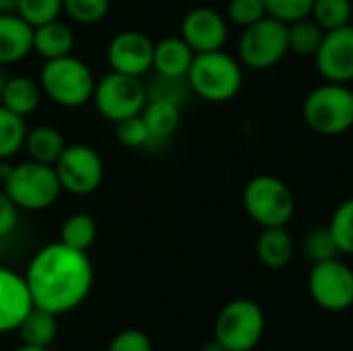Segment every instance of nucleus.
I'll use <instances>...</instances> for the list:
<instances>
[{
	"instance_id": "nucleus-17",
	"label": "nucleus",
	"mask_w": 353,
	"mask_h": 351,
	"mask_svg": "<svg viewBox=\"0 0 353 351\" xmlns=\"http://www.w3.org/2000/svg\"><path fill=\"white\" fill-rule=\"evenodd\" d=\"M194 60V50L180 37L159 39L153 48V68L159 77L186 79L190 64Z\"/></svg>"
},
{
	"instance_id": "nucleus-8",
	"label": "nucleus",
	"mask_w": 353,
	"mask_h": 351,
	"mask_svg": "<svg viewBox=\"0 0 353 351\" xmlns=\"http://www.w3.org/2000/svg\"><path fill=\"white\" fill-rule=\"evenodd\" d=\"M288 52V25L273 17H265L254 25L244 27L238 41L240 62L252 70L273 68Z\"/></svg>"
},
{
	"instance_id": "nucleus-21",
	"label": "nucleus",
	"mask_w": 353,
	"mask_h": 351,
	"mask_svg": "<svg viewBox=\"0 0 353 351\" xmlns=\"http://www.w3.org/2000/svg\"><path fill=\"white\" fill-rule=\"evenodd\" d=\"M41 85L37 81H33L31 77H10L4 83L2 89V97L0 103L4 108H8L10 112L19 114V116H29L37 110L39 101H41Z\"/></svg>"
},
{
	"instance_id": "nucleus-5",
	"label": "nucleus",
	"mask_w": 353,
	"mask_h": 351,
	"mask_svg": "<svg viewBox=\"0 0 353 351\" xmlns=\"http://www.w3.org/2000/svg\"><path fill=\"white\" fill-rule=\"evenodd\" d=\"M304 122L323 137H339L353 126V89L341 83H325L312 89L302 106Z\"/></svg>"
},
{
	"instance_id": "nucleus-20",
	"label": "nucleus",
	"mask_w": 353,
	"mask_h": 351,
	"mask_svg": "<svg viewBox=\"0 0 353 351\" xmlns=\"http://www.w3.org/2000/svg\"><path fill=\"white\" fill-rule=\"evenodd\" d=\"M141 114L147 122L151 141L170 139L180 128V122H182L180 103L165 99V97H153L149 103H145Z\"/></svg>"
},
{
	"instance_id": "nucleus-31",
	"label": "nucleus",
	"mask_w": 353,
	"mask_h": 351,
	"mask_svg": "<svg viewBox=\"0 0 353 351\" xmlns=\"http://www.w3.org/2000/svg\"><path fill=\"white\" fill-rule=\"evenodd\" d=\"M66 14L81 25H95L110 12V0H62Z\"/></svg>"
},
{
	"instance_id": "nucleus-41",
	"label": "nucleus",
	"mask_w": 353,
	"mask_h": 351,
	"mask_svg": "<svg viewBox=\"0 0 353 351\" xmlns=\"http://www.w3.org/2000/svg\"><path fill=\"white\" fill-rule=\"evenodd\" d=\"M352 27H353V17H352Z\"/></svg>"
},
{
	"instance_id": "nucleus-24",
	"label": "nucleus",
	"mask_w": 353,
	"mask_h": 351,
	"mask_svg": "<svg viewBox=\"0 0 353 351\" xmlns=\"http://www.w3.org/2000/svg\"><path fill=\"white\" fill-rule=\"evenodd\" d=\"M325 29L312 19V17H306V19H300L296 23H290L288 25V46H290V52L296 54V56H312L319 52L321 43H323V37H325Z\"/></svg>"
},
{
	"instance_id": "nucleus-26",
	"label": "nucleus",
	"mask_w": 353,
	"mask_h": 351,
	"mask_svg": "<svg viewBox=\"0 0 353 351\" xmlns=\"http://www.w3.org/2000/svg\"><path fill=\"white\" fill-rule=\"evenodd\" d=\"M25 137H27L25 118L0 103V161L12 157L25 145Z\"/></svg>"
},
{
	"instance_id": "nucleus-30",
	"label": "nucleus",
	"mask_w": 353,
	"mask_h": 351,
	"mask_svg": "<svg viewBox=\"0 0 353 351\" xmlns=\"http://www.w3.org/2000/svg\"><path fill=\"white\" fill-rule=\"evenodd\" d=\"M62 10V0H19L17 4V14L31 27H39L58 19Z\"/></svg>"
},
{
	"instance_id": "nucleus-2",
	"label": "nucleus",
	"mask_w": 353,
	"mask_h": 351,
	"mask_svg": "<svg viewBox=\"0 0 353 351\" xmlns=\"http://www.w3.org/2000/svg\"><path fill=\"white\" fill-rule=\"evenodd\" d=\"M188 87L205 101L223 103L234 99L244 83L242 62L223 50L194 54L186 74Z\"/></svg>"
},
{
	"instance_id": "nucleus-29",
	"label": "nucleus",
	"mask_w": 353,
	"mask_h": 351,
	"mask_svg": "<svg viewBox=\"0 0 353 351\" xmlns=\"http://www.w3.org/2000/svg\"><path fill=\"white\" fill-rule=\"evenodd\" d=\"M329 228L339 246V252L353 254V197L337 205L329 221Z\"/></svg>"
},
{
	"instance_id": "nucleus-42",
	"label": "nucleus",
	"mask_w": 353,
	"mask_h": 351,
	"mask_svg": "<svg viewBox=\"0 0 353 351\" xmlns=\"http://www.w3.org/2000/svg\"><path fill=\"white\" fill-rule=\"evenodd\" d=\"M352 89H353V87H352Z\"/></svg>"
},
{
	"instance_id": "nucleus-7",
	"label": "nucleus",
	"mask_w": 353,
	"mask_h": 351,
	"mask_svg": "<svg viewBox=\"0 0 353 351\" xmlns=\"http://www.w3.org/2000/svg\"><path fill=\"white\" fill-rule=\"evenodd\" d=\"M267 319L263 308L248 298L228 302L217 319L213 337L225 351H252L263 339Z\"/></svg>"
},
{
	"instance_id": "nucleus-10",
	"label": "nucleus",
	"mask_w": 353,
	"mask_h": 351,
	"mask_svg": "<svg viewBox=\"0 0 353 351\" xmlns=\"http://www.w3.org/2000/svg\"><path fill=\"white\" fill-rule=\"evenodd\" d=\"M312 302L327 312H345L353 306V269L337 259L312 265L308 275Z\"/></svg>"
},
{
	"instance_id": "nucleus-39",
	"label": "nucleus",
	"mask_w": 353,
	"mask_h": 351,
	"mask_svg": "<svg viewBox=\"0 0 353 351\" xmlns=\"http://www.w3.org/2000/svg\"><path fill=\"white\" fill-rule=\"evenodd\" d=\"M14 351H54L52 348H37V345H21L19 350H14Z\"/></svg>"
},
{
	"instance_id": "nucleus-23",
	"label": "nucleus",
	"mask_w": 353,
	"mask_h": 351,
	"mask_svg": "<svg viewBox=\"0 0 353 351\" xmlns=\"http://www.w3.org/2000/svg\"><path fill=\"white\" fill-rule=\"evenodd\" d=\"M56 319H58V314L33 306L17 329L23 343L37 345V348H52V343L56 341V335H58Z\"/></svg>"
},
{
	"instance_id": "nucleus-28",
	"label": "nucleus",
	"mask_w": 353,
	"mask_h": 351,
	"mask_svg": "<svg viewBox=\"0 0 353 351\" xmlns=\"http://www.w3.org/2000/svg\"><path fill=\"white\" fill-rule=\"evenodd\" d=\"M310 17L325 29H339L352 25L353 2L352 0H314Z\"/></svg>"
},
{
	"instance_id": "nucleus-22",
	"label": "nucleus",
	"mask_w": 353,
	"mask_h": 351,
	"mask_svg": "<svg viewBox=\"0 0 353 351\" xmlns=\"http://www.w3.org/2000/svg\"><path fill=\"white\" fill-rule=\"evenodd\" d=\"M23 147L27 149L29 159L54 166L58 157L62 155V151L66 149V141L62 132L54 126H35L27 130Z\"/></svg>"
},
{
	"instance_id": "nucleus-36",
	"label": "nucleus",
	"mask_w": 353,
	"mask_h": 351,
	"mask_svg": "<svg viewBox=\"0 0 353 351\" xmlns=\"http://www.w3.org/2000/svg\"><path fill=\"white\" fill-rule=\"evenodd\" d=\"M17 221H19V207L2 190L0 192V238H6L8 234H12V230L17 228Z\"/></svg>"
},
{
	"instance_id": "nucleus-14",
	"label": "nucleus",
	"mask_w": 353,
	"mask_h": 351,
	"mask_svg": "<svg viewBox=\"0 0 353 351\" xmlns=\"http://www.w3.org/2000/svg\"><path fill=\"white\" fill-rule=\"evenodd\" d=\"M182 39L194 50V54L223 50L228 41V21L213 8H192L182 19Z\"/></svg>"
},
{
	"instance_id": "nucleus-34",
	"label": "nucleus",
	"mask_w": 353,
	"mask_h": 351,
	"mask_svg": "<svg viewBox=\"0 0 353 351\" xmlns=\"http://www.w3.org/2000/svg\"><path fill=\"white\" fill-rule=\"evenodd\" d=\"M267 17V8H265V0H232L228 6V19L234 25L250 27L256 21Z\"/></svg>"
},
{
	"instance_id": "nucleus-13",
	"label": "nucleus",
	"mask_w": 353,
	"mask_h": 351,
	"mask_svg": "<svg viewBox=\"0 0 353 351\" xmlns=\"http://www.w3.org/2000/svg\"><path fill=\"white\" fill-rule=\"evenodd\" d=\"M153 48L155 43L143 31H120L112 37L108 46V62L114 72L143 77L153 68Z\"/></svg>"
},
{
	"instance_id": "nucleus-37",
	"label": "nucleus",
	"mask_w": 353,
	"mask_h": 351,
	"mask_svg": "<svg viewBox=\"0 0 353 351\" xmlns=\"http://www.w3.org/2000/svg\"><path fill=\"white\" fill-rule=\"evenodd\" d=\"M17 4H19V0H0V14L17 12Z\"/></svg>"
},
{
	"instance_id": "nucleus-40",
	"label": "nucleus",
	"mask_w": 353,
	"mask_h": 351,
	"mask_svg": "<svg viewBox=\"0 0 353 351\" xmlns=\"http://www.w3.org/2000/svg\"><path fill=\"white\" fill-rule=\"evenodd\" d=\"M4 83H6V79H4V74H2V70H0V97H2V89H4Z\"/></svg>"
},
{
	"instance_id": "nucleus-3",
	"label": "nucleus",
	"mask_w": 353,
	"mask_h": 351,
	"mask_svg": "<svg viewBox=\"0 0 353 351\" xmlns=\"http://www.w3.org/2000/svg\"><path fill=\"white\" fill-rule=\"evenodd\" d=\"M41 91L62 108H81L95 93V77L91 68L68 54L62 58L46 60L39 72Z\"/></svg>"
},
{
	"instance_id": "nucleus-38",
	"label": "nucleus",
	"mask_w": 353,
	"mask_h": 351,
	"mask_svg": "<svg viewBox=\"0 0 353 351\" xmlns=\"http://www.w3.org/2000/svg\"><path fill=\"white\" fill-rule=\"evenodd\" d=\"M201 351H225V350H223V345H221V343H219V341L213 337L211 341H207V343L201 348Z\"/></svg>"
},
{
	"instance_id": "nucleus-15",
	"label": "nucleus",
	"mask_w": 353,
	"mask_h": 351,
	"mask_svg": "<svg viewBox=\"0 0 353 351\" xmlns=\"http://www.w3.org/2000/svg\"><path fill=\"white\" fill-rule=\"evenodd\" d=\"M31 308L33 300L25 277L0 267V333L17 331Z\"/></svg>"
},
{
	"instance_id": "nucleus-32",
	"label": "nucleus",
	"mask_w": 353,
	"mask_h": 351,
	"mask_svg": "<svg viewBox=\"0 0 353 351\" xmlns=\"http://www.w3.org/2000/svg\"><path fill=\"white\" fill-rule=\"evenodd\" d=\"M314 0H265L267 17H273L285 25L310 17Z\"/></svg>"
},
{
	"instance_id": "nucleus-35",
	"label": "nucleus",
	"mask_w": 353,
	"mask_h": 351,
	"mask_svg": "<svg viewBox=\"0 0 353 351\" xmlns=\"http://www.w3.org/2000/svg\"><path fill=\"white\" fill-rule=\"evenodd\" d=\"M108 351H153V343L147 333L139 329H126L110 341Z\"/></svg>"
},
{
	"instance_id": "nucleus-16",
	"label": "nucleus",
	"mask_w": 353,
	"mask_h": 351,
	"mask_svg": "<svg viewBox=\"0 0 353 351\" xmlns=\"http://www.w3.org/2000/svg\"><path fill=\"white\" fill-rule=\"evenodd\" d=\"M33 50V27L17 12L0 14V66L17 64Z\"/></svg>"
},
{
	"instance_id": "nucleus-33",
	"label": "nucleus",
	"mask_w": 353,
	"mask_h": 351,
	"mask_svg": "<svg viewBox=\"0 0 353 351\" xmlns=\"http://www.w3.org/2000/svg\"><path fill=\"white\" fill-rule=\"evenodd\" d=\"M116 137L124 147H130V149L145 147L147 143H151V134H149L143 114H137V116L116 122Z\"/></svg>"
},
{
	"instance_id": "nucleus-1",
	"label": "nucleus",
	"mask_w": 353,
	"mask_h": 351,
	"mask_svg": "<svg viewBox=\"0 0 353 351\" xmlns=\"http://www.w3.org/2000/svg\"><path fill=\"white\" fill-rule=\"evenodd\" d=\"M25 281L33 306L64 314L87 300L93 288V265L87 252L54 242L31 259Z\"/></svg>"
},
{
	"instance_id": "nucleus-6",
	"label": "nucleus",
	"mask_w": 353,
	"mask_h": 351,
	"mask_svg": "<svg viewBox=\"0 0 353 351\" xmlns=\"http://www.w3.org/2000/svg\"><path fill=\"white\" fill-rule=\"evenodd\" d=\"M4 192L14 201L19 209L43 211L58 201L62 186L54 166L29 159L12 166L4 180Z\"/></svg>"
},
{
	"instance_id": "nucleus-25",
	"label": "nucleus",
	"mask_w": 353,
	"mask_h": 351,
	"mask_svg": "<svg viewBox=\"0 0 353 351\" xmlns=\"http://www.w3.org/2000/svg\"><path fill=\"white\" fill-rule=\"evenodd\" d=\"M95 238H97V223L89 213H74L60 228V242L83 252H87V248L93 246Z\"/></svg>"
},
{
	"instance_id": "nucleus-11",
	"label": "nucleus",
	"mask_w": 353,
	"mask_h": 351,
	"mask_svg": "<svg viewBox=\"0 0 353 351\" xmlns=\"http://www.w3.org/2000/svg\"><path fill=\"white\" fill-rule=\"evenodd\" d=\"M54 170L62 190L77 197L95 192L103 182L101 155L93 147L83 143L66 145V149L54 163Z\"/></svg>"
},
{
	"instance_id": "nucleus-9",
	"label": "nucleus",
	"mask_w": 353,
	"mask_h": 351,
	"mask_svg": "<svg viewBox=\"0 0 353 351\" xmlns=\"http://www.w3.org/2000/svg\"><path fill=\"white\" fill-rule=\"evenodd\" d=\"M147 97L149 91L141 83V77H130L114 70L95 85L93 93L95 108L110 122H120L124 118L141 114Z\"/></svg>"
},
{
	"instance_id": "nucleus-27",
	"label": "nucleus",
	"mask_w": 353,
	"mask_h": 351,
	"mask_svg": "<svg viewBox=\"0 0 353 351\" xmlns=\"http://www.w3.org/2000/svg\"><path fill=\"white\" fill-rule=\"evenodd\" d=\"M302 252L312 265L337 259L341 254L329 225H316L308 230L302 238Z\"/></svg>"
},
{
	"instance_id": "nucleus-12",
	"label": "nucleus",
	"mask_w": 353,
	"mask_h": 351,
	"mask_svg": "<svg viewBox=\"0 0 353 351\" xmlns=\"http://www.w3.org/2000/svg\"><path fill=\"white\" fill-rule=\"evenodd\" d=\"M316 68L327 83H353V27H339L325 33L314 54Z\"/></svg>"
},
{
	"instance_id": "nucleus-4",
	"label": "nucleus",
	"mask_w": 353,
	"mask_h": 351,
	"mask_svg": "<svg viewBox=\"0 0 353 351\" xmlns=\"http://www.w3.org/2000/svg\"><path fill=\"white\" fill-rule=\"evenodd\" d=\"M244 211L261 228H285L296 213L292 188L277 176L261 174L248 180L242 192Z\"/></svg>"
},
{
	"instance_id": "nucleus-18",
	"label": "nucleus",
	"mask_w": 353,
	"mask_h": 351,
	"mask_svg": "<svg viewBox=\"0 0 353 351\" xmlns=\"http://www.w3.org/2000/svg\"><path fill=\"white\" fill-rule=\"evenodd\" d=\"M296 254V242L285 228H263L256 240L259 261L273 271H279L292 263Z\"/></svg>"
},
{
	"instance_id": "nucleus-19",
	"label": "nucleus",
	"mask_w": 353,
	"mask_h": 351,
	"mask_svg": "<svg viewBox=\"0 0 353 351\" xmlns=\"http://www.w3.org/2000/svg\"><path fill=\"white\" fill-rule=\"evenodd\" d=\"M72 48H74V33L60 19L33 27V50L46 60L68 56L72 54Z\"/></svg>"
}]
</instances>
